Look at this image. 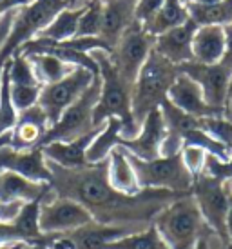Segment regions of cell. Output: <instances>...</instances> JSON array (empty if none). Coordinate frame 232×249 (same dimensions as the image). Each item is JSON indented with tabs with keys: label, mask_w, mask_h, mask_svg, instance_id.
I'll use <instances>...</instances> for the list:
<instances>
[{
	"label": "cell",
	"mask_w": 232,
	"mask_h": 249,
	"mask_svg": "<svg viewBox=\"0 0 232 249\" xmlns=\"http://www.w3.org/2000/svg\"><path fill=\"white\" fill-rule=\"evenodd\" d=\"M48 166L51 169L49 186L55 196L76 200L91 213L93 220L107 226L149 228L167 204L187 195L164 189H142L136 195L120 193L111 186L107 160L80 169H66L49 160Z\"/></svg>",
	"instance_id": "cell-1"
},
{
	"label": "cell",
	"mask_w": 232,
	"mask_h": 249,
	"mask_svg": "<svg viewBox=\"0 0 232 249\" xmlns=\"http://www.w3.org/2000/svg\"><path fill=\"white\" fill-rule=\"evenodd\" d=\"M89 55L98 66V75L102 80V93L100 100L93 111V125L103 127L109 118H120L122 120V139H134L140 131L133 113H131V89L133 86L123 80L120 73L111 62L109 51L95 49Z\"/></svg>",
	"instance_id": "cell-2"
},
{
	"label": "cell",
	"mask_w": 232,
	"mask_h": 249,
	"mask_svg": "<svg viewBox=\"0 0 232 249\" xmlns=\"http://www.w3.org/2000/svg\"><path fill=\"white\" fill-rule=\"evenodd\" d=\"M152 226L169 249H196L212 233L191 193L167 204L154 216Z\"/></svg>",
	"instance_id": "cell-3"
},
{
	"label": "cell",
	"mask_w": 232,
	"mask_h": 249,
	"mask_svg": "<svg viewBox=\"0 0 232 249\" xmlns=\"http://www.w3.org/2000/svg\"><path fill=\"white\" fill-rule=\"evenodd\" d=\"M178 73V66L165 60L152 49L131 89V113L138 127H142L145 117L150 111L158 109L167 98L169 88L176 80Z\"/></svg>",
	"instance_id": "cell-4"
},
{
	"label": "cell",
	"mask_w": 232,
	"mask_h": 249,
	"mask_svg": "<svg viewBox=\"0 0 232 249\" xmlns=\"http://www.w3.org/2000/svg\"><path fill=\"white\" fill-rule=\"evenodd\" d=\"M67 6V0H33L31 4L17 7L11 31L0 49V73L24 44L36 38L42 29L48 28L49 22Z\"/></svg>",
	"instance_id": "cell-5"
},
{
	"label": "cell",
	"mask_w": 232,
	"mask_h": 249,
	"mask_svg": "<svg viewBox=\"0 0 232 249\" xmlns=\"http://www.w3.org/2000/svg\"><path fill=\"white\" fill-rule=\"evenodd\" d=\"M100 93H102V80L100 75H96L91 86L80 95V98L62 113L55 125L49 127L38 147H44L51 142H71L95 129H100L93 125V111L100 100Z\"/></svg>",
	"instance_id": "cell-6"
},
{
	"label": "cell",
	"mask_w": 232,
	"mask_h": 249,
	"mask_svg": "<svg viewBox=\"0 0 232 249\" xmlns=\"http://www.w3.org/2000/svg\"><path fill=\"white\" fill-rule=\"evenodd\" d=\"M140 189H164L172 193H191L194 177L185 167L182 155L140 160L129 155Z\"/></svg>",
	"instance_id": "cell-7"
},
{
	"label": "cell",
	"mask_w": 232,
	"mask_h": 249,
	"mask_svg": "<svg viewBox=\"0 0 232 249\" xmlns=\"http://www.w3.org/2000/svg\"><path fill=\"white\" fill-rule=\"evenodd\" d=\"M154 49V36L147 33L140 22H134L123 31L115 48L111 49V62L127 84H134L145 60Z\"/></svg>",
	"instance_id": "cell-8"
},
{
	"label": "cell",
	"mask_w": 232,
	"mask_h": 249,
	"mask_svg": "<svg viewBox=\"0 0 232 249\" xmlns=\"http://www.w3.org/2000/svg\"><path fill=\"white\" fill-rule=\"evenodd\" d=\"M191 195L198 204L199 213L212 235L227 246V218L231 211V200L223 189V182L201 173L194 178Z\"/></svg>",
	"instance_id": "cell-9"
},
{
	"label": "cell",
	"mask_w": 232,
	"mask_h": 249,
	"mask_svg": "<svg viewBox=\"0 0 232 249\" xmlns=\"http://www.w3.org/2000/svg\"><path fill=\"white\" fill-rule=\"evenodd\" d=\"M95 76L96 75L93 71L85 70V68H75L73 73H69L58 82L42 86L38 106L48 117L49 127L55 125L58 118L62 117V113L80 98V95L95 80Z\"/></svg>",
	"instance_id": "cell-10"
},
{
	"label": "cell",
	"mask_w": 232,
	"mask_h": 249,
	"mask_svg": "<svg viewBox=\"0 0 232 249\" xmlns=\"http://www.w3.org/2000/svg\"><path fill=\"white\" fill-rule=\"evenodd\" d=\"M93 220V216L82 204L64 196H53L51 200L40 202L38 224L46 235L71 233Z\"/></svg>",
	"instance_id": "cell-11"
},
{
	"label": "cell",
	"mask_w": 232,
	"mask_h": 249,
	"mask_svg": "<svg viewBox=\"0 0 232 249\" xmlns=\"http://www.w3.org/2000/svg\"><path fill=\"white\" fill-rule=\"evenodd\" d=\"M178 70L199 84L207 104L214 109L223 111L227 97H229V89H231V70H227L223 64L203 66L198 62H187L183 66H178Z\"/></svg>",
	"instance_id": "cell-12"
},
{
	"label": "cell",
	"mask_w": 232,
	"mask_h": 249,
	"mask_svg": "<svg viewBox=\"0 0 232 249\" xmlns=\"http://www.w3.org/2000/svg\"><path fill=\"white\" fill-rule=\"evenodd\" d=\"M38 213L40 202H28L11 222H0V246H42L48 235L40 231Z\"/></svg>",
	"instance_id": "cell-13"
},
{
	"label": "cell",
	"mask_w": 232,
	"mask_h": 249,
	"mask_svg": "<svg viewBox=\"0 0 232 249\" xmlns=\"http://www.w3.org/2000/svg\"><path fill=\"white\" fill-rule=\"evenodd\" d=\"M167 137V125L160 107L150 111L134 139L118 140V145L140 160H154L162 155V144Z\"/></svg>",
	"instance_id": "cell-14"
},
{
	"label": "cell",
	"mask_w": 232,
	"mask_h": 249,
	"mask_svg": "<svg viewBox=\"0 0 232 249\" xmlns=\"http://www.w3.org/2000/svg\"><path fill=\"white\" fill-rule=\"evenodd\" d=\"M167 100L174 107H178L180 111H183V113H187V115H191L194 118L223 117V111L214 109V107L207 104L199 84L196 80H192L189 75L182 73V71L178 73L176 80L169 88Z\"/></svg>",
	"instance_id": "cell-15"
},
{
	"label": "cell",
	"mask_w": 232,
	"mask_h": 249,
	"mask_svg": "<svg viewBox=\"0 0 232 249\" xmlns=\"http://www.w3.org/2000/svg\"><path fill=\"white\" fill-rule=\"evenodd\" d=\"M0 171H13L34 182H51V169L40 147L17 151L13 147H0Z\"/></svg>",
	"instance_id": "cell-16"
},
{
	"label": "cell",
	"mask_w": 232,
	"mask_h": 249,
	"mask_svg": "<svg viewBox=\"0 0 232 249\" xmlns=\"http://www.w3.org/2000/svg\"><path fill=\"white\" fill-rule=\"evenodd\" d=\"M138 0H102V26L100 40L111 49L115 48L123 31L136 22Z\"/></svg>",
	"instance_id": "cell-17"
},
{
	"label": "cell",
	"mask_w": 232,
	"mask_h": 249,
	"mask_svg": "<svg viewBox=\"0 0 232 249\" xmlns=\"http://www.w3.org/2000/svg\"><path fill=\"white\" fill-rule=\"evenodd\" d=\"M55 196L46 182H34L13 171H0V204L46 202Z\"/></svg>",
	"instance_id": "cell-18"
},
{
	"label": "cell",
	"mask_w": 232,
	"mask_h": 249,
	"mask_svg": "<svg viewBox=\"0 0 232 249\" xmlns=\"http://www.w3.org/2000/svg\"><path fill=\"white\" fill-rule=\"evenodd\" d=\"M196 29L198 26L189 17L185 24L154 36V51L174 66L192 62V36Z\"/></svg>",
	"instance_id": "cell-19"
},
{
	"label": "cell",
	"mask_w": 232,
	"mask_h": 249,
	"mask_svg": "<svg viewBox=\"0 0 232 249\" xmlns=\"http://www.w3.org/2000/svg\"><path fill=\"white\" fill-rule=\"evenodd\" d=\"M49 129V122L46 113L42 111L38 104L24 109L18 113L17 125L11 131V142L9 147H13L17 151H29L40 145V140Z\"/></svg>",
	"instance_id": "cell-20"
},
{
	"label": "cell",
	"mask_w": 232,
	"mask_h": 249,
	"mask_svg": "<svg viewBox=\"0 0 232 249\" xmlns=\"http://www.w3.org/2000/svg\"><path fill=\"white\" fill-rule=\"evenodd\" d=\"M227 53V31L223 26H198L192 36V62L203 66L221 64Z\"/></svg>",
	"instance_id": "cell-21"
},
{
	"label": "cell",
	"mask_w": 232,
	"mask_h": 249,
	"mask_svg": "<svg viewBox=\"0 0 232 249\" xmlns=\"http://www.w3.org/2000/svg\"><path fill=\"white\" fill-rule=\"evenodd\" d=\"M136 231H142V229L133 228V226H107V224L91 220L89 224L71 231L67 235L75 244V249H105L111 242Z\"/></svg>",
	"instance_id": "cell-22"
},
{
	"label": "cell",
	"mask_w": 232,
	"mask_h": 249,
	"mask_svg": "<svg viewBox=\"0 0 232 249\" xmlns=\"http://www.w3.org/2000/svg\"><path fill=\"white\" fill-rule=\"evenodd\" d=\"M100 131H102V127L83 135L80 139L71 140V142H51V144L44 145L40 149L46 160H49V162H55L60 167H66V169H80V167L89 166L85 153H87V147Z\"/></svg>",
	"instance_id": "cell-23"
},
{
	"label": "cell",
	"mask_w": 232,
	"mask_h": 249,
	"mask_svg": "<svg viewBox=\"0 0 232 249\" xmlns=\"http://www.w3.org/2000/svg\"><path fill=\"white\" fill-rule=\"evenodd\" d=\"M85 7H87V0H80L73 7H64L60 13L49 22L48 28L42 29L36 36L51 42H67L71 38H75L76 31H78V22L82 18Z\"/></svg>",
	"instance_id": "cell-24"
},
{
	"label": "cell",
	"mask_w": 232,
	"mask_h": 249,
	"mask_svg": "<svg viewBox=\"0 0 232 249\" xmlns=\"http://www.w3.org/2000/svg\"><path fill=\"white\" fill-rule=\"evenodd\" d=\"M107 162H109V167H107L109 182L116 191L125 195H136L142 191L140 184H138L136 173H134V167L129 160V153L123 147H120V145L115 147L107 157Z\"/></svg>",
	"instance_id": "cell-25"
},
{
	"label": "cell",
	"mask_w": 232,
	"mask_h": 249,
	"mask_svg": "<svg viewBox=\"0 0 232 249\" xmlns=\"http://www.w3.org/2000/svg\"><path fill=\"white\" fill-rule=\"evenodd\" d=\"M122 120L120 118H109L105 125L102 127V131L95 137V140L91 142V145L87 147L85 159L89 164H100L103 160H107V157L111 155V151L118 147V140L122 137Z\"/></svg>",
	"instance_id": "cell-26"
},
{
	"label": "cell",
	"mask_w": 232,
	"mask_h": 249,
	"mask_svg": "<svg viewBox=\"0 0 232 249\" xmlns=\"http://www.w3.org/2000/svg\"><path fill=\"white\" fill-rule=\"evenodd\" d=\"M189 20V11L182 0H164V6L154 15V18L145 24L144 28L152 36H158L169 31L172 28H178Z\"/></svg>",
	"instance_id": "cell-27"
},
{
	"label": "cell",
	"mask_w": 232,
	"mask_h": 249,
	"mask_svg": "<svg viewBox=\"0 0 232 249\" xmlns=\"http://www.w3.org/2000/svg\"><path fill=\"white\" fill-rule=\"evenodd\" d=\"M191 20L196 26H232V0H221L216 4H187Z\"/></svg>",
	"instance_id": "cell-28"
},
{
	"label": "cell",
	"mask_w": 232,
	"mask_h": 249,
	"mask_svg": "<svg viewBox=\"0 0 232 249\" xmlns=\"http://www.w3.org/2000/svg\"><path fill=\"white\" fill-rule=\"evenodd\" d=\"M26 58L31 62L34 76H36V80H38L42 86H49V84L58 82L64 76H67L69 73H73L76 68V66H71V64L64 62L60 58H56V56L48 55V53L29 55V56H26Z\"/></svg>",
	"instance_id": "cell-29"
},
{
	"label": "cell",
	"mask_w": 232,
	"mask_h": 249,
	"mask_svg": "<svg viewBox=\"0 0 232 249\" xmlns=\"http://www.w3.org/2000/svg\"><path fill=\"white\" fill-rule=\"evenodd\" d=\"M105 249H169L167 244L158 235L156 228L150 224L149 228L122 236L115 242H111Z\"/></svg>",
	"instance_id": "cell-30"
},
{
	"label": "cell",
	"mask_w": 232,
	"mask_h": 249,
	"mask_svg": "<svg viewBox=\"0 0 232 249\" xmlns=\"http://www.w3.org/2000/svg\"><path fill=\"white\" fill-rule=\"evenodd\" d=\"M18 118V111L15 109L11 100V80H9V66H4L0 73V137L4 133L13 131Z\"/></svg>",
	"instance_id": "cell-31"
},
{
	"label": "cell",
	"mask_w": 232,
	"mask_h": 249,
	"mask_svg": "<svg viewBox=\"0 0 232 249\" xmlns=\"http://www.w3.org/2000/svg\"><path fill=\"white\" fill-rule=\"evenodd\" d=\"M100 26H102V0H87V7L78 22L76 36L78 38L100 36Z\"/></svg>",
	"instance_id": "cell-32"
},
{
	"label": "cell",
	"mask_w": 232,
	"mask_h": 249,
	"mask_svg": "<svg viewBox=\"0 0 232 249\" xmlns=\"http://www.w3.org/2000/svg\"><path fill=\"white\" fill-rule=\"evenodd\" d=\"M40 91L42 86H15L11 84V100H13L15 109L20 113V111L36 106L38 98H40Z\"/></svg>",
	"instance_id": "cell-33"
},
{
	"label": "cell",
	"mask_w": 232,
	"mask_h": 249,
	"mask_svg": "<svg viewBox=\"0 0 232 249\" xmlns=\"http://www.w3.org/2000/svg\"><path fill=\"white\" fill-rule=\"evenodd\" d=\"M199 127L207 131L211 137L216 140L223 142L232 149V124L223 120L221 117L218 118H199Z\"/></svg>",
	"instance_id": "cell-34"
},
{
	"label": "cell",
	"mask_w": 232,
	"mask_h": 249,
	"mask_svg": "<svg viewBox=\"0 0 232 249\" xmlns=\"http://www.w3.org/2000/svg\"><path fill=\"white\" fill-rule=\"evenodd\" d=\"M180 155H182V160H183L185 167L189 169V173H191L194 178L203 173L205 160H207V155H209L205 149H201L198 145H183Z\"/></svg>",
	"instance_id": "cell-35"
},
{
	"label": "cell",
	"mask_w": 232,
	"mask_h": 249,
	"mask_svg": "<svg viewBox=\"0 0 232 249\" xmlns=\"http://www.w3.org/2000/svg\"><path fill=\"white\" fill-rule=\"evenodd\" d=\"M164 6V0H138L136 4V20L145 26L149 24L154 15L160 11V7Z\"/></svg>",
	"instance_id": "cell-36"
},
{
	"label": "cell",
	"mask_w": 232,
	"mask_h": 249,
	"mask_svg": "<svg viewBox=\"0 0 232 249\" xmlns=\"http://www.w3.org/2000/svg\"><path fill=\"white\" fill-rule=\"evenodd\" d=\"M15 15H17V7L9 9V11H6V13L0 17V49H2V46H4V42H6L9 31H11Z\"/></svg>",
	"instance_id": "cell-37"
},
{
	"label": "cell",
	"mask_w": 232,
	"mask_h": 249,
	"mask_svg": "<svg viewBox=\"0 0 232 249\" xmlns=\"http://www.w3.org/2000/svg\"><path fill=\"white\" fill-rule=\"evenodd\" d=\"M227 31V53H225V58L221 60V64L225 66L227 70L232 71V26L225 28Z\"/></svg>",
	"instance_id": "cell-38"
},
{
	"label": "cell",
	"mask_w": 232,
	"mask_h": 249,
	"mask_svg": "<svg viewBox=\"0 0 232 249\" xmlns=\"http://www.w3.org/2000/svg\"><path fill=\"white\" fill-rule=\"evenodd\" d=\"M221 118L232 124V88L229 89V97H227L225 107H223V117H221Z\"/></svg>",
	"instance_id": "cell-39"
},
{
	"label": "cell",
	"mask_w": 232,
	"mask_h": 249,
	"mask_svg": "<svg viewBox=\"0 0 232 249\" xmlns=\"http://www.w3.org/2000/svg\"><path fill=\"white\" fill-rule=\"evenodd\" d=\"M225 249H232V204L231 211H229V218H227V246Z\"/></svg>",
	"instance_id": "cell-40"
},
{
	"label": "cell",
	"mask_w": 232,
	"mask_h": 249,
	"mask_svg": "<svg viewBox=\"0 0 232 249\" xmlns=\"http://www.w3.org/2000/svg\"><path fill=\"white\" fill-rule=\"evenodd\" d=\"M9 142H11V131L4 133V135L0 137V147H6V145H9Z\"/></svg>",
	"instance_id": "cell-41"
},
{
	"label": "cell",
	"mask_w": 232,
	"mask_h": 249,
	"mask_svg": "<svg viewBox=\"0 0 232 249\" xmlns=\"http://www.w3.org/2000/svg\"><path fill=\"white\" fill-rule=\"evenodd\" d=\"M216 2H221V0H191L189 4H201V6H209V4H216Z\"/></svg>",
	"instance_id": "cell-42"
},
{
	"label": "cell",
	"mask_w": 232,
	"mask_h": 249,
	"mask_svg": "<svg viewBox=\"0 0 232 249\" xmlns=\"http://www.w3.org/2000/svg\"><path fill=\"white\" fill-rule=\"evenodd\" d=\"M196 249H211V248H209V238L201 240V242L198 244V248H196Z\"/></svg>",
	"instance_id": "cell-43"
},
{
	"label": "cell",
	"mask_w": 232,
	"mask_h": 249,
	"mask_svg": "<svg viewBox=\"0 0 232 249\" xmlns=\"http://www.w3.org/2000/svg\"><path fill=\"white\" fill-rule=\"evenodd\" d=\"M9 9H13V7L7 6V4H0V17L6 13V11H9Z\"/></svg>",
	"instance_id": "cell-44"
},
{
	"label": "cell",
	"mask_w": 232,
	"mask_h": 249,
	"mask_svg": "<svg viewBox=\"0 0 232 249\" xmlns=\"http://www.w3.org/2000/svg\"><path fill=\"white\" fill-rule=\"evenodd\" d=\"M69 2V6L73 7V6H76V4H78V2H80V0H67Z\"/></svg>",
	"instance_id": "cell-45"
},
{
	"label": "cell",
	"mask_w": 232,
	"mask_h": 249,
	"mask_svg": "<svg viewBox=\"0 0 232 249\" xmlns=\"http://www.w3.org/2000/svg\"><path fill=\"white\" fill-rule=\"evenodd\" d=\"M26 249H46L44 246H29V248H26Z\"/></svg>",
	"instance_id": "cell-46"
},
{
	"label": "cell",
	"mask_w": 232,
	"mask_h": 249,
	"mask_svg": "<svg viewBox=\"0 0 232 249\" xmlns=\"http://www.w3.org/2000/svg\"><path fill=\"white\" fill-rule=\"evenodd\" d=\"M182 2H183L185 6H187V4H189V2H191V0H182Z\"/></svg>",
	"instance_id": "cell-47"
},
{
	"label": "cell",
	"mask_w": 232,
	"mask_h": 249,
	"mask_svg": "<svg viewBox=\"0 0 232 249\" xmlns=\"http://www.w3.org/2000/svg\"><path fill=\"white\" fill-rule=\"evenodd\" d=\"M231 88H232V78H231Z\"/></svg>",
	"instance_id": "cell-48"
}]
</instances>
